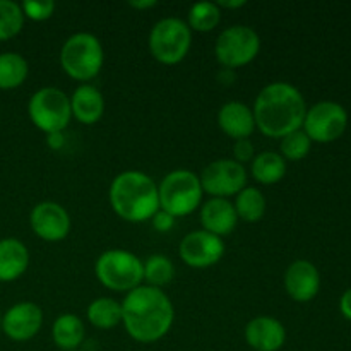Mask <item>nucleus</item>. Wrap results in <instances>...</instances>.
Wrapping results in <instances>:
<instances>
[{"instance_id": "obj_18", "label": "nucleus", "mask_w": 351, "mask_h": 351, "mask_svg": "<svg viewBox=\"0 0 351 351\" xmlns=\"http://www.w3.org/2000/svg\"><path fill=\"white\" fill-rule=\"evenodd\" d=\"M218 125L230 139H249L256 132V120L250 106L242 101H228L219 108Z\"/></svg>"}, {"instance_id": "obj_20", "label": "nucleus", "mask_w": 351, "mask_h": 351, "mask_svg": "<svg viewBox=\"0 0 351 351\" xmlns=\"http://www.w3.org/2000/svg\"><path fill=\"white\" fill-rule=\"evenodd\" d=\"M29 250L19 239L0 240V283H12L29 267Z\"/></svg>"}, {"instance_id": "obj_32", "label": "nucleus", "mask_w": 351, "mask_h": 351, "mask_svg": "<svg viewBox=\"0 0 351 351\" xmlns=\"http://www.w3.org/2000/svg\"><path fill=\"white\" fill-rule=\"evenodd\" d=\"M175 221H177V218H173L170 213L163 211V209H158L156 215L151 218V225H153V228L156 230L158 233L171 232L175 226Z\"/></svg>"}, {"instance_id": "obj_34", "label": "nucleus", "mask_w": 351, "mask_h": 351, "mask_svg": "<svg viewBox=\"0 0 351 351\" xmlns=\"http://www.w3.org/2000/svg\"><path fill=\"white\" fill-rule=\"evenodd\" d=\"M339 311H341V314L345 315L348 321H351V288L341 295V300H339Z\"/></svg>"}, {"instance_id": "obj_8", "label": "nucleus", "mask_w": 351, "mask_h": 351, "mask_svg": "<svg viewBox=\"0 0 351 351\" xmlns=\"http://www.w3.org/2000/svg\"><path fill=\"white\" fill-rule=\"evenodd\" d=\"M27 115L31 123L47 136L64 132L72 120L71 98L58 88H41L29 98Z\"/></svg>"}, {"instance_id": "obj_23", "label": "nucleus", "mask_w": 351, "mask_h": 351, "mask_svg": "<svg viewBox=\"0 0 351 351\" xmlns=\"http://www.w3.org/2000/svg\"><path fill=\"white\" fill-rule=\"evenodd\" d=\"M86 317L96 329L101 331L115 329L117 326L122 324V304L115 298L99 297L88 305Z\"/></svg>"}, {"instance_id": "obj_17", "label": "nucleus", "mask_w": 351, "mask_h": 351, "mask_svg": "<svg viewBox=\"0 0 351 351\" xmlns=\"http://www.w3.org/2000/svg\"><path fill=\"white\" fill-rule=\"evenodd\" d=\"M199 219H201L202 230L219 237V239L232 235L239 225L235 206L228 199L213 197L206 201L201 208Z\"/></svg>"}, {"instance_id": "obj_10", "label": "nucleus", "mask_w": 351, "mask_h": 351, "mask_svg": "<svg viewBox=\"0 0 351 351\" xmlns=\"http://www.w3.org/2000/svg\"><path fill=\"white\" fill-rule=\"evenodd\" d=\"M348 127V113L336 101H319L307 108L302 130L312 143H335Z\"/></svg>"}, {"instance_id": "obj_14", "label": "nucleus", "mask_w": 351, "mask_h": 351, "mask_svg": "<svg viewBox=\"0 0 351 351\" xmlns=\"http://www.w3.org/2000/svg\"><path fill=\"white\" fill-rule=\"evenodd\" d=\"M43 311L34 302H17L2 314V332L16 343H26L40 332Z\"/></svg>"}, {"instance_id": "obj_38", "label": "nucleus", "mask_w": 351, "mask_h": 351, "mask_svg": "<svg viewBox=\"0 0 351 351\" xmlns=\"http://www.w3.org/2000/svg\"><path fill=\"white\" fill-rule=\"evenodd\" d=\"M0 331H2V312H0Z\"/></svg>"}, {"instance_id": "obj_15", "label": "nucleus", "mask_w": 351, "mask_h": 351, "mask_svg": "<svg viewBox=\"0 0 351 351\" xmlns=\"http://www.w3.org/2000/svg\"><path fill=\"white\" fill-rule=\"evenodd\" d=\"M285 290L291 300L307 304L314 300L321 288V274L311 261H293L285 271Z\"/></svg>"}, {"instance_id": "obj_27", "label": "nucleus", "mask_w": 351, "mask_h": 351, "mask_svg": "<svg viewBox=\"0 0 351 351\" xmlns=\"http://www.w3.org/2000/svg\"><path fill=\"white\" fill-rule=\"evenodd\" d=\"M221 21V9L216 2H197L189 9L187 24L191 31L197 33H211Z\"/></svg>"}, {"instance_id": "obj_33", "label": "nucleus", "mask_w": 351, "mask_h": 351, "mask_svg": "<svg viewBox=\"0 0 351 351\" xmlns=\"http://www.w3.org/2000/svg\"><path fill=\"white\" fill-rule=\"evenodd\" d=\"M47 144L50 149L53 151H60L64 147L65 139H64V134L62 132H55V134H48L47 136Z\"/></svg>"}, {"instance_id": "obj_28", "label": "nucleus", "mask_w": 351, "mask_h": 351, "mask_svg": "<svg viewBox=\"0 0 351 351\" xmlns=\"http://www.w3.org/2000/svg\"><path fill=\"white\" fill-rule=\"evenodd\" d=\"M24 27V14L21 3L0 0V41L16 38Z\"/></svg>"}, {"instance_id": "obj_9", "label": "nucleus", "mask_w": 351, "mask_h": 351, "mask_svg": "<svg viewBox=\"0 0 351 351\" xmlns=\"http://www.w3.org/2000/svg\"><path fill=\"white\" fill-rule=\"evenodd\" d=\"M261 51V36L256 29L243 24H235L219 33L215 45L216 60L223 69L235 71L256 60Z\"/></svg>"}, {"instance_id": "obj_22", "label": "nucleus", "mask_w": 351, "mask_h": 351, "mask_svg": "<svg viewBox=\"0 0 351 351\" xmlns=\"http://www.w3.org/2000/svg\"><path fill=\"white\" fill-rule=\"evenodd\" d=\"M250 173L257 184H280L287 175V160L278 151H263L250 161Z\"/></svg>"}, {"instance_id": "obj_13", "label": "nucleus", "mask_w": 351, "mask_h": 351, "mask_svg": "<svg viewBox=\"0 0 351 351\" xmlns=\"http://www.w3.org/2000/svg\"><path fill=\"white\" fill-rule=\"evenodd\" d=\"M29 226L38 239L55 243L67 239L72 221L64 206L55 201H43L31 209Z\"/></svg>"}, {"instance_id": "obj_21", "label": "nucleus", "mask_w": 351, "mask_h": 351, "mask_svg": "<svg viewBox=\"0 0 351 351\" xmlns=\"http://www.w3.org/2000/svg\"><path fill=\"white\" fill-rule=\"evenodd\" d=\"M84 336V322L75 314H60L51 326V339L62 351L79 350Z\"/></svg>"}, {"instance_id": "obj_30", "label": "nucleus", "mask_w": 351, "mask_h": 351, "mask_svg": "<svg viewBox=\"0 0 351 351\" xmlns=\"http://www.w3.org/2000/svg\"><path fill=\"white\" fill-rule=\"evenodd\" d=\"M24 19H31L34 23H43L50 19L55 12V2L51 0H26L21 3Z\"/></svg>"}, {"instance_id": "obj_31", "label": "nucleus", "mask_w": 351, "mask_h": 351, "mask_svg": "<svg viewBox=\"0 0 351 351\" xmlns=\"http://www.w3.org/2000/svg\"><path fill=\"white\" fill-rule=\"evenodd\" d=\"M254 158H256V147H254L252 141L250 139L235 141V144H233L232 160H235L237 163H240L245 167V163H250Z\"/></svg>"}, {"instance_id": "obj_7", "label": "nucleus", "mask_w": 351, "mask_h": 351, "mask_svg": "<svg viewBox=\"0 0 351 351\" xmlns=\"http://www.w3.org/2000/svg\"><path fill=\"white\" fill-rule=\"evenodd\" d=\"M147 47L154 60L163 65H177L191 51L192 31L178 17H163L151 27Z\"/></svg>"}, {"instance_id": "obj_35", "label": "nucleus", "mask_w": 351, "mask_h": 351, "mask_svg": "<svg viewBox=\"0 0 351 351\" xmlns=\"http://www.w3.org/2000/svg\"><path fill=\"white\" fill-rule=\"evenodd\" d=\"M129 5L136 10H146L153 9V7L158 5L156 0H130Z\"/></svg>"}, {"instance_id": "obj_11", "label": "nucleus", "mask_w": 351, "mask_h": 351, "mask_svg": "<svg viewBox=\"0 0 351 351\" xmlns=\"http://www.w3.org/2000/svg\"><path fill=\"white\" fill-rule=\"evenodd\" d=\"M199 180L204 194L228 199L247 187V170L232 158H221L206 165Z\"/></svg>"}, {"instance_id": "obj_36", "label": "nucleus", "mask_w": 351, "mask_h": 351, "mask_svg": "<svg viewBox=\"0 0 351 351\" xmlns=\"http://www.w3.org/2000/svg\"><path fill=\"white\" fill-rule=\"evenodd\" d=\"M245 0H219V2H216V5L219 7V9H240V7L245 5Z\"/></svg>"}, {"instance_id": "obj_29", "label": "nucleus", "mask_w": 351, "mask_h": 351, "mask_svg": "<svg viewBox=\"0 0 351 351\" xmlns=\"http://www.w3.org/2000/svg\"><path fill=\"white\" fill-rule=\"evenodd\" d=\"M280 141L281 143L278 153H280L287 161H300L311 153L312 141L308 139V136L302 129L288 134V136H285L283 139Z\"/></svg>"}, {"instance_id": "obj_25", "label": "nucleus", "mask_w": 351, "mask_h": 351, "mask_svg": "<svg viewBox=\"0 0 351 351\" xmlns=\"http://www.w3.org/2000/svg\"><path fill=\"white\" fill-rule=\"evenodd\" d=\"M235 211L239 219H243L245 223H257L266 215L267 202L263 192L257 187H245L235 195Z\"/></svg>"}, {"instance_id": "obj_3", "label": "nucleus", "mask_w": 351, "mask_h": 351, "mask_svg": "<svg viewBox=\"0 0 351 351\" xmlns=\"http://www.w3.org/2000/svg\"><path fill=\"white\" fill-rule=\"evenodd\" d=\"M108 199L115 215L129 223L147 221L160 209L158 184L139 170L117 175L110 185Z\"/></svg>"}, {"instance_id": "obj_24", "label": "nucleus", "mask_w": 351, "mask_h": 351, "mask_svg": "<svg viewBox=\"0 0 351 351\" xmlns=\"http://www.w3.org/2000/svg\"><path fill=\"white\" fill-rule=\"evenodd\" d=\"M29 75V64L26 58L17 51H2L0 53V89L2 91H12Z\"/></svg>"}, {"instance_id": "obj_5", "label": "nucleus", "mask_w": 351, "mask_h": 351, "mask_svg": "<svg viewBox=\"0 0 351 351\" xmlns=\"http://www.w3.org/2000/svg\"><path fill=\"white\" fill-rule=\"evenodd\" d=\"M202 187L199 175L191 170H173L165 175L158 184L160 209L170 213L173 218L192 215L202 202Z\"/></svg>"}, {"instance_id": "obj_16", "label": "nucleus", "mask_w": 351, "mask_h": 351, "mask_svg": "<svg viewBox=\"0 0 351 351\" xmlns=\"http://www.w3.org/2000/svg\"><path fill=\"white\" fill-rule=\"evenodd\" d=\"M243 336L254 351H280L287 343L285 326L269 315H259L247 322Z\"/></svg>"}, {"instance_id": "obj_1", "label": "nucleus", "mask_w": 351, "mask_h": 351, "mask_svg": "<svg viewBox=\"0 0 351 351\" xmlns=\"http://www.w3.org/2000/svg\"><path fill=\"white\" fill-rule=\"evenodd\" d=\"M120 304L122 324L134 341L144 345L156 343L163 339L173 326V304L160 288L141 285L129 291Z\"/></svg>"}, {"instance_id": "obj_12", "label": "nucleus", "mask_w": 351, "mask_h": 351, "mask_svg": "<svg viewBox=\"0 0 351 351\" xmlns=\"http://www.w3.org/2000/svg\"><path fill=\"white\" fill-rule=\"evenodd\" d=\"M178 254L184 264L194 269H206L225 256V242L219 237L206 232V230H195L185 235L178 245Z\"/></svg>"}, {"instance_id": "obj_37", "label": "nucleus", "mask_w": 351, "mask_h": 351, "mask_svg": "<svg viewBox=\"0 0 351 351\" xmlns=\"http://www.w3.org/2000/svg\"><path fill=\"white\" fill-rule=\"evenodd\" d=\"M218 79L219 82H223V84H233L235 82V71H230V69H223L221 72L218 74Z\"/></svg>"}, {"instance_id": "obj_6", "label": "nucleus", "mask_w": 351, "mask_h": 351, "mask_svg": "<svg viewBox=\"0 0 351 351\" xmlns=\"http://www.w3.org/2000/svg\"><path fill=\"white\" fill-rule=\"evenodd\" d=\"M95 274L99 283L117 293H129L144 283L143 261L123 249H110L96 259Z\"/></svg>"}, {"instance_id": "obj_2", "label": "nucleus", "mask_w": 351, "mask_h": 351, "mask_svg": "<svg viewBox=\"0 0 351 351\" xmlns=\"http://www.w3.org/2000/svg\"><path fill=\"white\" fill-rule=\"evenodd\" d=\"M256 129L263 136L283 139L302 129L307 113L304 95L290 82L276 81L264 86L252 106Z\"/></svg>"}, {"instance_id": "obj_39", "label": "nucleus", "mask_w": 351, "mask_h": 351, "mask_svg": "<svg viewBox=\"0 0 351 351\" xmlns=\"http://www.w3.org/2000/svg\"><path fill=\"white\" fill-rule=\"evenodd\" d=\"M75 351H81V350H75Z\"/></svg>"}, {"instance_id": "obj_26", "label": "nucleus", "mask_w": 351, "mask_h": 351, "mask_svg": "<svg viewBox=\"0 0 351 351\" xmlns=\"http://www.w3.org/2000/svg\"><path fill=\"white\" fill-rule=\"evenodd\" d=\"M143 278L147 287L163 288L175 278V266L170 257L163 254H153L143 261Z\"/></svg>"}, {"instance_id": "obj_19", "label": "nucleus", "mask_w": 351, "mask_h": 351, "mask_svg": "<svg viewBox=\"0 0 351 351\" xmlns=\"http://www.w3.org/2000/svg\"><path fill=\"white\" fill-rule=\"evenodd\" d=\"M72 119L84 125H95L105 115V98L93 84H79L71 96Z\"/></svg>"}, {"instance_id": "obj_4", "label": "nucleus", "mask_w": 351, "mask_h": 351, "mask_svg": "<svg viewBox=\"0 0 351 351\" xmlns=\"http://www.w3.org/2000/svg\"><path fill=\"white\" fill-rule=\"evenodd\" d=\"M60 67L71 79L88 84L101 72L105 64V48L93 33H75L60 48Z\"/></svg>"}]
</instances>
